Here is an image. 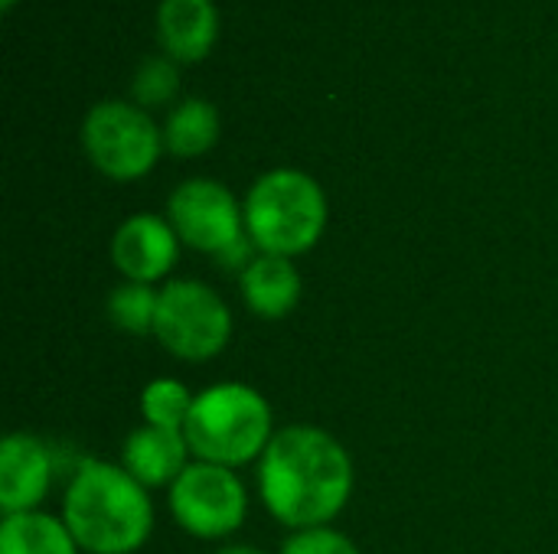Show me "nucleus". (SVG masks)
<instances>
[{"instance_id":"obj_1","label":"nucleus","mask_w":558,"mask_h":554,"mask_svg":"<svg viewBox=\"0 0 558 554\" xmlns=\"http://www.w3.org/2000/svg\"><path fill=\"white\" fill-rule=\"evenodd\" d=\"M258 490L278 522L294 532L317 529L333 522L350 503L353 460L333 434L314 424H291L262 454Z\"/></svg>"},{"instance_id":"obj_2","label":"nucleus","mask_w":558,"mask_h":554,"mask_svg":"<svg viewBox=\"0 0 558 554\" xmlns=\"http://www.w3.org/2000/svg\"><path fill=\"white\" fill-rule=\"evenodd\" d=\"M62 522L82 552L134 554L154 532V506L124 467L88 457L65 490Z\"/></svg>"},{"instance_id":"obj_3","label":"nucleus","mask_w":558,"mask_h":554,"mask_svg":"<svg viewBox=\"0 0 558 554\" xmlns=\"http://www.w3.org/2000/svg\"><path fill=\"white\" fill-rule=\"evenodd\" d=\"M183 434L196 460L235 470L268 451L275 438L271 405L245 382H219L196 395Z\"/></svg>"},{"instance_id":"obj_4","label":"nucleus","mask_w":558,"mask_h":554,"mask_svg":"<svg viewBox=\"0 0 558 554\" xmlns=\"http://www.w3.org/2000/svg\"><path fill=\"white\" fill-rule=\"evenodd\" d=\"M245 232L262 255L298 258L327 229V196L301 170H271L245 196Z\"/></svg>"},{"instance_id":"obj_5","label":"nucleus","mask_w":558,"mask_h":554,"mask_svg":"<svg viewBox=\"0 0 558 554\" xmlns=\"http://www.w3.org/2000/svg\"><path fill=\"white\" fill-rule=\"evenodd\" d=\"M154 336L170 356L183 362H206L229 346L232 310L203 281H170L160 291Z\"/></svg>"},{"instance_id":"obj_6","label":"nucleus","mask_w":558,"mask_h":554,"mask_svg":"<svg viewBox=\"0 0 558 554\" xmlns=\"http://www.w3.org/2000/svg\"><path fill=\"white\" fill-rule=\"evenodd\" d=\"M82 144L88 160L111 180H141L154 170L163 134L157 124L128 101L95 104L82 124Z\"/></svg>"},{"instance_id":"obj_7","label":"nucleus","mask_w":558,"mask_h":554,"mask_svg":"<svg viewBox=\"0 0 558 554\" xmlns=\"http://www.w3.org/2000/svg\"><path fill=\"white\" fill-rule=\"evenodd\" d=\"M170 513L196 539H226L242 529L248 496L235 470L196 460L170 487Z\"/></svg>"},{"instance_id":"obj_8","label":"nucleus","mask_w":558,"mask_h":554,"mask_svg":"<svg viewBox=\"0 0 558 554\" xmlns=\"http://www.w3.org/2000/svg\"><path fill=\"white\" fill-rule=\"evenodd\" d=\"M167 212L183 245L216 258L245 235V209L216 180L180 183L170 193Z\"/></svg>"},{"instance_id":"obj_9","label":"nucleus","mask_w":558,"mask_h":554,"mask_svg":"<svg viewBox=\"0 0 558 554\" xmlns=\"http://www.w3.org/2000/svg\"><path fill=\"white\" fill-rule=\"evenodd\" d=\"M180 258V235L173 225L154 212H137L124 219L111 238V261L124 281L154 284L173 271Z\"/></svg>"},{"instance_id":"obj_10","label":"nucleus","mask_w":558,"mask_h":554,"mask_svg":"<svg viewBox=\"0 0 558 554\" xmlns=\"http://www.w3.org/2000/svg\"><path fill=\"white\" fill-rule=\"evenodd\" d=\"M52 487V454L26 431L7 434L0 444V509L3 516L36 513Z\"/></svg>"},{"instance_id":"obj_11","label":"nucleus","mask_w":558,"mask_h":554,"mask_svg":"<svg viewBox=\"0 0 558 554\" xmlns=\"http://www.w3.org/2000/svg\"><path fill=\"white\" fill-rule=\"evenodd\" d=\"M190 441L183 431H163V428H137L121 451V467L141 483V487H173L180 473L190 467Z\"/></svg>"},{"instance_id":"obj_12","label":"nucleus","mask_w":558,"mask_h":554,"mask_svg":"<svg viewBox=\"0 0 558 554\" xmlns=\"http://www.w3.org/2000/svg\"><path fill=\"white\" fill-rule=\"evenodd\" d=\"M239 284H242L245 307L262 320H284L301 304V291H304V281L291 264V258H278V255H258L242 271Z\"/></svg>"},{"instance_id":"obj_13","label":"nucleus","mask_w":558,"mask_h":554,"mask_svg":"<svg viewBox=\"0 0 558 554\" xmlns=\"http://www.w3.org/2000/svg\"><path fill=\"white\" fill-rule=\"evenodd\" d=\"M219 16L213 0H163L157 10V33L177 62L203 59L216 42Z\"/></svg>"},{"instance_id":"obj_14","label":"nucleus","mask_w":558,"mask_h":554,"mask_svg":"<svg viewBox=\"0 0 558 554\" xmlns=\"http://www.w3.org/2000/svg\"><path fill=\"white\" fill-rule=\"evenodd\" d=\"M78 542L69 526L49 513H16L3 516L0 554H78Z\"/></svg>"},{"instance_id":"obj_15","label":"nucleus","mask_w":558,"mask_h":554,"mask_svg":"<svg viewBox=\"0 0 558 554\" xmlns=\"http://www.w3.org/2000/svg\"><path fill=\"white\" fill-rule=\"evenodd\" d=\"M219 140V114L209 101H183L163 127V147L173 157H199Z\"/></svg>"},{"instance_id":"obj_16","label":"nucleus","mask_w":558,"mask_h":554,"mask_svg":"<svg viewBox=\"0 0 558 554\" xmlns=\"http://www.w3.org/2000/svg\"><path fill=\"white\" fill-rule=\"evenodd\" d=\"M157 304H160V291H154V284L124 281L108 297V320L124 333L147 336L154 333L157 323Z\"/></svg>"},{"instance_id":"obj_17","label":"nucleus","mask_w":558,"mask_h":554,"mask_svg":"<svg viewBox=\"0 0 558 554\" xmlns=\"http://www.w3.org/2000/svg\"><path fill=\"white\" fill-rule=\"evenodd\" d=\"M196 395H190V389L177 379H154L144 385L141 392V415L150 428H163V431H183L190 421Z\"/></svg>"},{"instance_id":"obj_18","label":"nucleus","mask_w":558,"mask_h":554,"mask_svg":"<svg viewBox=\"0 0 558 554\" xmlns=\"http://www.w3.org/2000/svg\"><path fill=\"white\" fill-rule=\"evenodd\" d=\"M131 88H134V98L141 104H147V108L150 104H167L180 88V72H177V65L170 59H147L137 69Z\"/></svg>"},{"instance_id":"obj_19","label":"nucleus","mask_w":558,"mask_h":554,"mask_svg":"<svg viewBox=\"0 0 558 554\" xmlns=\"http://www.w3.org/2000/svg\"><path fill=\"white\" fill-rule=\"evenodd\" d=\"M281 554H360V549L343 532H337L330 526H317V529L294 532L281 545Z\"/></svg>"},{"instance_id":"obj_20","label":"nucleus","mask_w":558,"mask_h":554,"mask_svg":"<svg viewBox=\"0 0 558 554\" xmlns=\"http://www.w3.org/2000/svg\"><path fill=\"white\" fill-rule=\"evenodd\" d=\"M216 554H262L258 549H252V545H226V549H219Z\"/></svg>"},{"instance_id":"obj_21","label":"nucleus","mask_w":558,"mask_h":554,"mask_svg":"<svg viewBox=\"0 0 558 554\" xmlns=\"http://www.w3.org/2000/svg\"><path fill=\"white\" fill-rule=\"evenodd\" d=\"M0 3H3V10H10V7H13V0H0Z\"/></svg>"}]
</instances>
